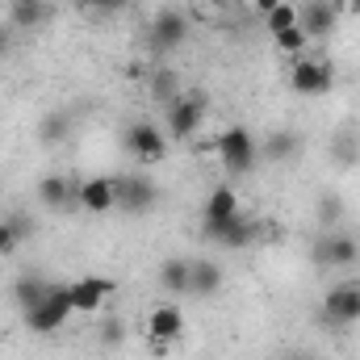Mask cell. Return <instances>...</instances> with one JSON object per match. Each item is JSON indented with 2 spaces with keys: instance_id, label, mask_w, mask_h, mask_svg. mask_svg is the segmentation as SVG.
<instances>
[{
  "instance_id": "1",
  "label": "cell",
  "mask_w": 360,
  "mask_h": 360,
  "mask_svg": "<svg viewBox=\"0 0 360 360\" xmlns=\"http://www.w3.org/2000/svg\"><path fill=\"white\" fill-rule=\"evenodd\" d=\"M214 155L222 160L226 176H248L260 160V143L248 126H226L218 139H214Z\"/></svg>"
},
{
  "instance_id": "18",
  "label": "cell",
  "mask_w": 360,
  "mask_h": 360,
  "mask_svg": "<svg viewBox=\"0 0 360 360\" xmlns=\"http://www.w3.org/2000/svg\"><path fill=\"white\" fill-rule=\"evenodd\" d=\"M46 293H51V281H46V276L25 272V276H17V281H13V302L21 306V314H30V310H34Z\"/></svg>"
},
{
  "instance_id": "8",
  "label": "cell",
  "mask_w": 360,
  "mask_h": 360,
  "mask_svg": "<svg viewBox=\"0 0 360 360\" xmlns=\"http://www.w3.org/2000/svg\"><path fill=\"white\" fill-rule=\"evenodd\" d=\"M180 335H184V314H180V306H160V310H151V319H147V340H151V352H155V356H164L172 344H180Z\"/></svg>"
},
{
  "instance_id": "2",
  "label": "cell",
  "mask_w": 360,
  "mask_h": 360,
  "mask_svg": "<svg viewBox=\"0 0 360 360\" xmlns=\"http://www.w3.org/2000/svg\"><path fill=\"white\" fill-rule=\"evenodd\" d=\"M72 314H76V310H72V293H68V285H51V293L25 314V327L38 331V335H51V331H59Z\"/></svg>"
},
{
  "instance_id": "30",
  "label": "cell",
  "mask_w": 360,
  "mask_h": 360,
  "mask_svg": "<svg viewBox=\"0 0 360 360\" xmlns=\"http://www.w3.org/2000/svg\"><path fill=\"white\" fill-rule=\"evenodd\" d=\"M335 214H340V197H327V201H323V222H331Z\"/></svg>"
},
{
  "instance_id": "3",
  "label": "cell",
  "mask_w": 360,
  "mask_h": 360,
  "mask_svg": "<svg viewBox=\"0 0 360 360\" xmlns=\"http://www.w3.org/2000/svg\"><path fill=\"white\" fill-rule=\"evenodd\" d=\"M113 197H117V210H122V214L139 218V214H151V210H155L160 188H155L151 176L130 172V176H113Z\"/></svg>"
},
{
  "instance_id": "26",
  "label": "cell",
  "mask_w": 360,
  "mask_h": 360,
  "mask_svg": "<svg viewBox=\"0 0 360 360\" xmlns=\"http://www.w3.org/2000/svg\"><path fill=\"white\" fill-rule=\"evenodd\" d=\"M293 134H272L269 139V147H264V155H272V160H281V155H293Z\"/></svg>"
},
{
  "instance_id": "5",
  "label": "cell",
  "mask_w": 360,
  "mask_h": 360,
  "mask_svg": "<svg viewBox=\"0 0 360 360\" xmlns=\"http://www.w3.org/2000/svg\"><path fill=\"white\" fill-rule=\"evenodd\" d=\"M184 38H188V17H184L180 8L155 13L151 25H147V46H151L155 55H172V51H180Z\"/></svg>"
},
{
  "instance_id": "27",
  "label": "cell",
  "mask_w": 360,
  "mask_h": 360,
  "mask_svg": "<svg viewBox=\"0 0 360 360\" xmlns=\"http://www.w3.org/2000/svg\"><path fill=\"white\" fill-rule=\"evenodd\" d=\"M155 96H160L164 105L180 96V92H176V76H172V72H160V76H155Z\"/></svg>"
},
{
  "instance_id": "29",
  "label": "cell",
  "mask_w": 360,
  "mask_h": 360,
  "mask_svg": "<svg viewBox=\"0 0 360 360\" xmlns=\"http://www.w3.org/2000/svg\"><path fill=\"white\" fill-rule=\"evenodd\" d=\"M13 55V25H0V63Z\"/></svg>"
},
{
  "instance_id": "6",
  "label": "cell",
  "mask_w": 360,
  "mask_h": 360,
  "mask_svg": "<svg viewBox=\"0 0 360 360\" xmlns=\"http://www.w3.org/2000/svg\"><path fill=\"white\" fill-rule=\"evenodd\" d=\"M205 92H180L176 101H168V134L172 139H193L205 122Z\"/></svg>"
},
{
  "instance_id": "19",
  "label": "cell",
  "mask_w": 360,
  "mask_h": 360,
  "mask_svg": "<svg viewBox=\"0 0 360 360\" xmlns=\"http://www.w3.org/2000/svg\"><path fill=\"white\" fill-rule=\"evenodd\" d=\"M51 21V0H13V30H38Z\"/></svg>"
},
{
  "instance_id": "4",
  "label": "cell",
  "mask_w": 360,
  "mask_h": 360,
  "mask_svg": "<svg viewBox=\"0 0 360 360\" xmlns=\"http://www.w3.org/2000/svg\"><path fill=\"white\" fill-rule=\"evenodd\" d=\"M122 147L139 160V164H160L168 155V134L155 122H130L122 134Z\"/></svg>"
},
{
  "instance_id": "11",
  "label": "cell",
  "mask_w": 360,
  "mask_h": 360,
  "mask_svg": "<svg viewBox=\"0 0 360 360\" xmlns=\"http://www.w3.org/2000/svg\"><path fill=\"white\" fill-rule=\"evenodd\" d=\"M239 214V193L231 188V184H218L210 197H205V210H201V235L210 239L218 226H226L231 218Z\"/></svg>"
},
{
  "instance_id": "32",
  "label": "cell",
  "mask_w": 360,
  "mask_h": 360,
  "mask_svg": "<svg viewBox=\"0 0 360 360\" xmlns=\"http://www.w3.org/2000/svg\"><path fill=\"white\" fill-rule=\"evenodd\" d=\"M293 360H314V356H293Z\"/></svg>"
},
{
  "instance_id": "7",
  "label": "cell",
  "mask_w": 360,
  "mask_h": 360,
  "mask_svg": "<svg viewBox=\"0 0 360 360\" xmlns=\"http://www.w3.org/2000/svg\"><path fill=\"white\" fill-rule=\"evenodd\" d=\"M323 323L327 327H352L360 323V281H340L323 297Z\"/></svg>"
},
{
  "instance_id": "13",
  "label": "cell",
  "mask_w": 360,
  "mask_h": 360,
  "mask_svg": "<svg viewBox=\"0 0 360 360\" xmlns=\"http://www.w3.org/2000/svg\"><path fill=\"white\" fill-rule=\"evenodd\" d=\"M76 205L84 214H113L117 210V197H113V176H89L80 180L76 188Z\"/></svg>"
},
{
  "instance_id": "10",
  "label": "cell",
  "mask_w": 360,
  "mask_h": 360,
  "mask_svg": "<svg viewBox=\"0 0 360 360\" xmlns=\"http://www.w3.org/2000/svg\"><path fill=\"white\" fill-rule=\"evenodd\" d=\"M297 25L306 30L310 42H323V38H331L335 25H340V4H335V0H310V4L297 8Z\"/></svg>"
},
{
  "instance_id": "9",
  "label": "cell",
  "mask_w": 360,
  "mask_h": 360,
  "mask_svg": "<svg viewBox=\"0 0 360 360\" xmlns=\"http://www.w3.org/2000/svg\"><path fill=\"white\" fill-rule=\"evenodd\" d=\"M289 84H293L297 96H323V92H331V84H335V72L323 59H297L293 72H289Z\"/></svg>"
},
{
  "instance_id": "16",
  "label": "cell",
  "mask_w": 360,
  "mask_h": 360,
  "mask_svg": "<svg viewBox=\"0 0 360 360\" xmlns=\"http://www.w3.org/2000/svg\"><path fill=\"white\" fill-rule=\"evenodd\" d=\"M76 188H80V180H68L59 172H51V176L38 180V201L46 210H72L76 205Z\"/></svg>"
},
{
  "instance_id": "28",
  "label": "cell",
  "mask_w": 360,
  "mask_h": 360,
  "mask_svg": "<svg viewBox=\"0 0 360 360\" xmlns=\"http://www.w3.org/2000/svg\"><path fill=\"white\" fill-rule=\"evenodd\" d=\"M101 340H105L109 348H117V344L126 340V327H122L117 319H105V323H101Z\"/></svg>"
},
{
  "instance_id": "22",
  "label": "cell",
  "mask_w": 360,
  "mask_h": 360,
  "mask_svg": "<svg viewBox=\"0 0 360 360\" xmlns=\"http://www.w3.org/2000/svg\"><path fill=\"white\" fill-rule=\"evenodd\" d=\"M264 25H269V34H272V38H276V34H285V30H293V25H297V8L281 0V4L272 8L269 17H264Z\"/></svg>"
},
{
  "instance_id": "31",
  "label": "cell",
  "mask_w": 360,
  "mask_h": 360,
  "mask_svg": "<svg viewBox=\"0 0 360 360\" xmlns=\"http://www.w3.org/2000/svg\"><path fill=\"white\" fill-rule=\"evenodd\" d=\"M252 4H256V13H264V17H269V13L276 8V4H281V0H252Z\"/></svg>"
},
{
  "instance_id": "20",
  "label": "cell",
  "mask_w": 360,
  "mask_h": 360,
  "mask_svg": "<svg viewBox=\"0 0 360 360\" xmlns=\"http://www.w3.org/2000/svg\"><path fill=\"white\" fill-rule=\"evenodd\" d=\"M218 289H222V269L214 260H193V285H188V293L193 297H214Z\"/></svg>"
},
{
  "instance_id": "21",
  "label": "cell",
  "mask_w": 360,
  "mask_h": 360,
  "mask_svg": "<svg viewBox=\"0 0 360 360\" xmlns=\"http://www.w3.org/2000/svg\"><path fill=\"white\" fill-rule=\"evenodd\" d=\"M25 235H34V222H30L25 214L0 218V256H13V248H21Z\"/></svg>"
},
{
  "instance_id": "14",
  "label": "cell",
  "mask_w": 360,
  "mask_h": 360,
  "mask_svg": "<svg viewBox=\"0 0 360 360\" xmlns=\"http://www.w3.org/2000/svg\"><path fill=\"white\" fill-rule=\"evenodd\" d=\"M210 243H218V248H226V252H243V248H252V243H256V218L239 210L226 226H218V231L210 235Z\"/></svg>"
},
{
  "instance_id": "25",
  "label": "cell",
  "mask_w": 360,
  "mask_h": 360,
  "mask_svg": "<svg viewBox=\"0 0 360 360\" xmlns=\"http://www.w3.org/2000/svg\"><path fill=\"white\" fill-rule=\"evenodd\" d=\"M80 8H89V13H101V17H113V13H126L130 8V0H76Z\"/></svg>"
},
{
  "instance_id": "23",
  "label": "cell",
  "mask_w": 360,
  "mask_h": 360,
  "mask_svg": "<svg viewBox=\"0 0 360 360\" xmlns=\"http://www.w3.org/2000/svg\"><path fill=\"white\" fill-rule=\"evenodd\" d=\"M68 130H72V117H68V113H46L42 126H38V134H42L46 143H63Z\"/></svg>"
},
{
  "instance_id": "15",
  "label": "cell",
  "mask_w": 360,
  "mask_h": 360,
  "mask_svg": "<svg viewBox=\"0 0 360 360\" xmlns=\"http://www.w3.org/2000/svg\"><path fill=\"white\" fill-rule=\"evenodd\" d=\"M356 256H360V248L352 235H331V239L314 243V260L323 269H348V264H356Z\"/></svg>"
},
{
  "instance_id": "12",
  "label": "cell",
  "mask_w": 360,
  "mask_h": 360,
  "mask_svg": "<svg viewBox=\"0 0 360 360\" xmlns=\"http://www.w3.org/2000/svg\"><path fill=\"white\" fill-rule=\"evenodd\" d=\"M113 289H117V281H109V276H80V281H72V285H68L72 310L96 314V310L105 306V297H113Z\"/></svg>"
},
{
  "instance_id": "24",
  "label": "cell",
  "mask_w": 360,
  "mask_h": 360,
  "mask_svg": "<svg viewBox=\"0 0 360 360\" xmlns=\"http://www.w3.org/2000/svg\"><path fill=\"white\" fill-rule=\"evenodd\" d=\"M272 42H276V46H281L285 55H302V51L310 46V38H306V30H302V25H293V30H285V34H276Z\"/></svg>"
},
{
  "instance_id": "17",
  "label": "cell",
  "mask_w": 360,
  "mask_h": 360,
  "mask_svg": "<svg viewBox=\"0 0 360 360\" xmlns=\"http://www.w3.org/2000/svg\"><path fill=\"white\" fill-rule=\"evenodd\" d=\"M188 285H193V260L168 256V260L160 264V289H164V293H188Z\"/></svg>"
}]
</instances>
